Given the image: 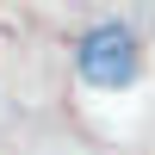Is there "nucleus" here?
<instances>
[{"label": "nucleus", "mask_w": 155, "mask_h": 155, "mask_svg": "<svg viewBox=\"0 0 155 155\" xmlns=\"http://www.w3.org/2000/svg\"><path fill=\"white\" fill-rule=\"evenodd\" d=\"M74 68H81L87 87H99V93H124V87L137 81V68H143V44H137V31L124 19H99L81 31V44H74Z\"/></svg>", "instance_id": "1"}]
</instances>
